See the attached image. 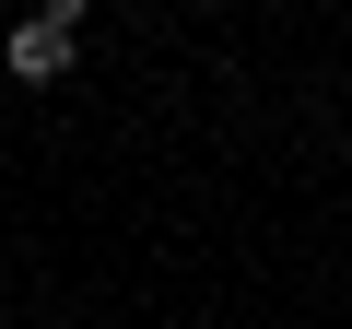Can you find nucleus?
<instances>
[{
	"mask_svg": "<svg viewBox=\"0 0 352 329\" xmlns=\"http://www.w3.org/2000/svg\"><path fill=\"white\" fill-rule=\"evenodd\" d=\"M71 47H82V0H47L36 24H12V47H0V59H12V83H59Z\"/></svg>",
	"mask_w": 352,
	"mask_h": 329,
	"instance_id": "1",
	"label": "nucleus"
}]
</instances>
